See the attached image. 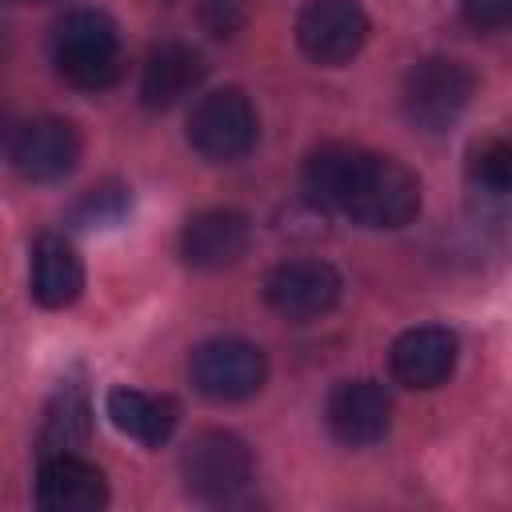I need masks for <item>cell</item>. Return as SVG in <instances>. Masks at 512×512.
Masks as SVG:
<instances>
[{
  "instance_id": "cell-1",
  "label": "cell",
  "mask_w": 512,
  "mask_h": 512,
  "mask_svg": "<svg viewBox=\"0 0 512 512\" xmlns=\"http://www.w3.org/2000/svg\"><path fill=\"white\" fill-rule=\"evenodd\" d=\"M304 192L360 228H404L420 212V180L396 156L324 144L304 160Z\"/></svg>"
},
{
  "instance_id": "cell-2",
  "label": "cell",
  "mask_w": 512,
  "mask_h": 512,
  "mask_svg": "<svg viewBox=\"0 0 512 512\" xmlns=\"http://www.w3.org/2000/svg\"><path fill=\"white\" fill-rule=\"evenodd\" d=\"M48 56H52L60 80L72 84V88H84V92L112 88L120 80V72H124L116 20L108 12H100V8L64 12L52 24Z\"/></svg>"
},
{
  "instance_id": "cell-3",
  "label": "cell",
  "mask_w": 512,
  "mask_h": 512,
  "mask_svg": "<svg viewBox=\"0 0 512 512\" xmlns=\"http://www.w3.org/2000/svg\"><path fill=\"white\" fill-rule=\"evenodd\" d=\"M476 72L456 56H424L404 76V116L420 132H448L472 104Z\"/></svg>"
},
{
  "instance_id": "cell-4",
  "label": "cell",
  "mask_w": 512,
  "mask_h": 512,
  "mask_svg": "<svg viewBox=\"0 0 512 512\" xmlns=\"http://www.w3.org/2000/svg\"><path fill=\"white\" fill-rule=\"evenodd\" d=\"M192 388L212 404H240L268 380V356L240 336H212L188 356Z\"/></svg>"
},
{
  "instance_id": "cell-5",
  "label": "cell",
  "mask_w": 512,
  "mask_h": 512,
  "mask_svg": "<svg viewBox=\"0 0 512 512\" xmlns=\"http://www.w3.org/2000/svg\"><path fill=\"white\" fill-rule=\"evenodd\" d=\"M260 116L240 88H216L188 112V144L212 164H232L256 148Z\"/></svg>"
},
{
  "instance_id": "cell-6",
  "label": "cell",
  "mask_w": 512,
  "mask_h": 512,
  "mask_svg": "<svg viewBox=\"0 0 512 512\" xmlns=\"http://www.w3.org/2000/svg\"><path fill=\"white\" fill-rule=\"evenodd\" d=\"M180 480L196 500H232L252 480V452L240 436L224 428L196 432L180 452Z\"/></svg>"
},
{
  "instance_id": "cell-7",
  "label": "cell",
  "mask_w": 512,
  "mask_h": 512,
  "mask_svg": "<svg viewBox=\"0 0 512 512\" xmlns=\"http://www.w3.org/2000/svg\"><path fill=\"white\" fill-rule=\"evenodd\" d=\"M340 272L328 260H280L264 272V304L292 320V324H308L320 320L324 312H332L340 304Z\"/></svg>"
},
{
  "instance_id": "cell-8",
  "label": "cell",
  "mask_w": 512,
  "mask_h": 512,
  "mask_svg": "<svg viewBox=\"0 0 512 512\" xmlns=\"http://www.w3.org/2000/svg\"><path fill=\"white\" fill-rule=\"evenodd\" d=\"M368 40V16L356 0H308L296 16V44L320 68L348 64Z\"/></svg>"
},
{
  "instance_id": "cell-9",
  "label": "cell",
  "mask_w": 512,
  "mask_h": 512,
  "mask_svg": "<svg viewBox=\"0 0 512 512\" xmlns=\"http://www.w3.org/2000/svg\"><path fill=\"white\" fill-rule=\"evenodd\" d=\"M80 132L64 116H36L12 128L8 136V164L32 180V184H52L64 180L80 164Z\"/></svg>"
},
{
  "instance_id": "cell-10",
  "label": "cell",
  "mask_w": 512,
  "mask_h": 512,
  "mask_svg": "<svg viewBox=\"0 0 512 512\" xmlns=\"http://www.w3.org/2000/svg\"><path fill=\"white\" fill-rule=\"evenodd\" d=\"M324 420L344 448H368L392 428V396L376 380H340L328 392Z\"/></svg>"
},
{
  "instance_id": "cell-11",
  "label": "cell",
  "mask_w": 512,
  "mask_h": 512,
  "mask_svg": "<svg viewBox=\"0 0 512 512\" xmlns=\"http://www.w3.org/2000/svg\"><path fill=\"white\" fill-rule=\"evenodd\" d=\"M456 356H460V340L452 328L444 324H420V328H408L392 340L388 348V372L396 384L404 388H440L452 368H456Z\"/></svg>"
},
{
  "instance_id": "cell-12",
  "label": "cell",
  "mask_w": 512,
  "mask_h": 512,
  "mask_svg": "<svg viewBox=\"0 0 512 512\" xmlns=\"http://www.w3.org/2000/svg\"><path fill=\"white\" fill-rule=\"evenodd\" d=\"M36 504L44 512H96L108 504V480L76 452H48L36 468Z\"/></svg>"
},
{
  "instance_id": "cell-13",
  "label": "cell",
  "mask_w": 512,
  "mask_h": 512,
  "mask_svg": "<svg viewBox=\"0 0 512 512\" xmlns=\"http://www.w3.org/2000/svg\"><path fill=\"white\" fill-rule=\"evenodd\" d=\"M252 244V224L236 208H204L184 220L180 228V256L192 268L216 272L236 264Z\"/></svg>"
},
{
  "instance_id": "cell-14",
  "label": "cell",
  "mask_w": 512,
  "mask_h": 512,
  "mask_svg": "<svg viewBox=\"0 0 512 512\" xmlns=\"http://www.w3.org/2000/svg\"><path fill=\"white\" fill-rule=\"evenodd\" d=\"M84 292V260L68 236L44 232L32 244V300L40 308H68Z\"/></svg>"
},
{
  "instance_id": "cell-15",
  "label": "cell",
  "mask_w": 512,
  "mask_h": 512,
  "mask_svg": "<svg viewBox=\"0 0 512 512\" xmlns=\"http://www.w3.org/2000/svg\"><path fill=\"white\" fill-rule=\"evenodd\" d=\"M204 80V60L196 48L180 44V40H164L144 56L140 68V100L144 108H172L176 100H184L196 84Z\"/></svg>"
},
{
  "instance_id": "cell-16",
  "label": "cell",
  "mask_w": 512,
  "mask_h": 512,
  "mask_svg": "<svg viewBox=\"0 0 512 512\" xmlns=\"http://www.w3.org/2000/svg\"><path fill=\"white\" fill-rule=\"evenodd\" d=\"M104 408H108V420L128 440H136L144 448L168 444V436L176 432V420H180V404L172 396H156V392H140V388H112Z\"/></svg>"
},
{
  "instance_id": "cell-17",
  "label": "cell",
  "mask_w": 512,
  "mask_h": 512,
  "mask_svg": "<svg viewBox=\"0 0 512 512\" xmlns=\"http://www.w3.org/2000/svg\"><path fill=\"white\" fill-rule=\"evenodd\" d=\"M92 436V404L84 384H60L56 396L44 408V424H40V456L48 452H76L80 444H88Z\"/></svg>"
},
{
  "instance_id": "cell-18",
  "label": "cell",
  "mask_w": 512,
  "mask_h": 512,
  "mask_svg": "<svg viewBox=\"0 0 512 512\" xmlns=\"http://www.w3.org/2000/svg\"><path fill=\"white\" fill-rule=\"evenodd\" d=\"M128 212H132V188L120 184V180H104V184L88 188V192L72 204L68 220H72V228H80V232H104V228L124 224Z\"/></svg>"
},
{
  "instance_id": "cell-19",
  "label": "cell",
  "mask_w": 512,
  "mask_h": 512,
  "mask_svg": "<svg viewBox=\"0 0 512 512\" xmlns=\"http://www.w3.org/2000/svg\"><path fill=\"white\" fill-rule=\"evenodd\" d=\"M468 176L492 196H512V136H488L468 156Z\"/></svg>"
},
{
  "instance_id": "cell-20",
  "label": "cell",
  "mask_w": 512,
  "mask_h": 512,
  "mask_svg": "<svg viewBox=\"0 0 512 512\" xmlns=\"http://www.w3.org/2000/svg\"><path fill=\"white\" fill-rule=\"evenodd\" d=\"M200 24H204L208 36L228 40V36L240 32L244 8H240V0H200Z\"/></svg>"
},
{
  "instance_id": "cell-21",
  "label": "cell",
  "mask_w": 512,
  "mask_h": 512,
  "mask_svg": "<svg viewBox=\"0 0 512 512\" xmlns=\"http://www.w3.org/2000/svg\"><path fill=\"white\" fill-rule=\"evenodd\" d=\"M460 16L480 32L512 28V0H460Z\"/></svg>"
}]
</instances>
